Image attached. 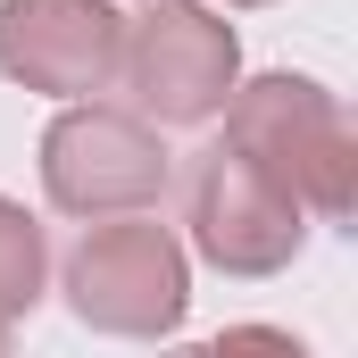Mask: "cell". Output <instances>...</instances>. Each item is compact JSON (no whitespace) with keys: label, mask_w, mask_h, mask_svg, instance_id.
<instances>
[{"label":"cell","mask_w":358,"mask_h":358,"mask_svg":"<svg viewBox=\"0 0 358 358\" xmlns=\"http://www.w3.org/2000/svg\"><path fill=\"white\" fill-rule=\"evenodd\" d=\"M125 17L108 0H0V76L50 100H92L117 84Z\"/></svg>","instance_id":"obj_6"},{"label":"cell","mask_w":358,"mask_h":358,"mask_svg":"<svg viewBox=\"0 0 358 358\" xmlns=\"http://www.w3.org/2000/svg\"><path fill=\"white\" fill-rule=\"evenodd\" d=\"M42 192H50L59 217H92V225L100 217H142L167 192V142L134 108L76 100L42 134Z\"/></svg>","instance_id":"obj_4"},{"label":"cell","mask_w":358,"mask_h":358,"mask_svg":"<svg viewBox=\"0 0 358 358\" xmlns=\"http://www.w3.org/2000/svg\"><path fill=\"white\" fill-rule=\"evenodd\" d=\"M42 292H50V242L17 200H0V325H17Z\"/></svg>","instance_id":"obj_7"},{"label":"cell","mask_w":358,"mask_h":358,"mask_svg":"<svg viewBox=\"0 0 358 358\" xmlns=\"http://www.w3.org/2000/svg\"><path fill=\"white\" fill-rule=\"evenodd\" d=\"M167 358H208V342H183V350H167Z\"/></svg>","instance_id":"obj_9"},{"label":"cell","mask_w":358,"mask_h":358,"mask_svg":"<svg viewBox=\"0 0 358 358\" xmlns=\"http://www.w3.org/2000/svg\"><path fill=\"white\" fill-rule=\"evenodd\" d=\"M225 8H267V0H225Z\"/></svg>","instance_id":"obj_10"},{"label":"cell","mask_w":358,"mask_h":358,"mask_svg":"<svg viewBox=\"0 0 358 358\" xmlns=\"http://www.w3.org/2000/svg\"><path fill=\"white\" fill-rule=\"evenodd\" d=\"M67 308L92 334L159 342L192 308V259L159 217H100L67 250Z\"/></svg>","instance_id":"obj_3"},{"label":"cell","mask_w":358,"mask_h":358,"mask_svg":"<svg viewBox=\"0 0 358 358\" xmlns=\"http://www.w3.org/2000/svg\"><path fill=\"white\" fill-rule=\"evenodd\" d=\"M208 358H308V342H292L283 325H225Z\"/></svg>","instance_id":"obj_8"},{"label":"cell","mask_w":358,"mask_h":358,"mask_svg":"<svg viewBox=\"0 0 358 358\" xmlns=\"http://www.w3.org/2000/svg\"><path fill=\"white\" fill-rule=\"evenodd\" d=\"M0 358H17V350H8V325H0Z\"/></svg>","instance_id":"obj_11"},{"label":"cell","mask_w":358,"mask_h":358,"mask_svg":"<svg viewBox=\"0 0 358 358\" xmlns=\"http://www.w3.org/2000/svg\"><path fill=\"white\" fill-rule=\"evenodd\" d=\"M225 150L242 167L300 200V217H350L358 208V134L342 117V100L308 76H259V84H234L225 100Z\"/></svg>","instance_id":"obj_1"},{"label":"cell","mask_w":358,"mask_h":358,"mask_svg":"<svg viewBox=\"0 0 358 358\" xmlns=\"http://www.w3.org/2000/svg\"><path fill=\"white\" fill-rule=\"evenodd\" d=\"M183 234L217 275H283L308 242V217L217 142V150H192L183 167Z\"/></svg>","instance_id":"obj_5"},{"label":"cell","mask_w":358,"mask_h":358,"mask_svg":"<svg viewBox=\"0 0 358 358\" xmlns=\"http://www.w3.org/2000/svg\"><path fill=\"white\" fill-rule=\"evenodd\" d=\"M242 84V42L200 0H150L125 17L117 42V92L142 125H208Z\"/></svg>","instance_id":"obj_2"}]
</instances>
